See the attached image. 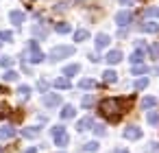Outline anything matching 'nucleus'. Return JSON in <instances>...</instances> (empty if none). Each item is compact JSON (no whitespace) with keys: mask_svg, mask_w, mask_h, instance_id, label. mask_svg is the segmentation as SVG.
Masks as SVG:
<instances>
[{"mask_svg":"<svg viewBox=\"0 0 159 153\" xmlns=\"http://www.w3.org/2000/svg\"><path fill=\"white\" fill-rule=\"evenodd\" d=\"M98 109L105 118H109L111 122H116L120 118V114L124 112V98H105L98 103Z\"/></svg>","mask_w":159,"mask_h":153,"instance_id":"f257e3e1","label":"nucleus"},{"mask_svg":"<svg viewBox=\"0 0 159 153\" xmlns=\"http://www.w3.org/2000/svg\"><path fill=\"white\" fill-rule=\"evenodd\" d=\"M24 59L26 61H31V64H42L46 57H44V53H42V48H39V44L35 42V40H31L29 42V57L24 55Z\"/></svg>","mask_w":159,"mask_h":153,"instance_id":"f03ea898","label":"nucleus"},{"mask_svg":"<svg viewBox=\"0 0 159 153\" xmlns=\"http://www.w3.org/2000/svg\"><path fill=\"white\" fill-rule=\"evenodd\" d=\"M52 140H55V144L57 146H68V142H70V136H68V131H66V127L63 125H57V127H52Z\"/></svg>","mask_w":159,"mask_h":153,"instance_id":"7ed1b4c3","label":"nucleus"},{"mask_svg":"<svg viewBox=\"0 0 159 153\" xmlns=\"http://www.w3.org/2000/svg\"><path fill=\"white\" fill-rule=\"evenodd\" d=\"M74 55V46H55L50 50V61H61L66 57H72Z\"/></svg>","mask_w":159,"mask_h":153,"instance_id":"20e7f679","label":"nucleus"},{"mask_svg":"<svg viewBox=\"0 0 159 153\" xmlns=\"http://www.w3.org/2000/svg\"><path fill=\"white\" fill-rule=\"evenodd\" d=\"M42 103H44L46 107H59V105H61V96H59V94L44 92V96H42Z\"/></svg>","mask_w":159,"mask_h":153,"instance_id":"39448f33","label":"nucleus"},{"mask_svg":"<svg viewBox=\"0 0 159 153\" xmlns=\"http://www.w3.org/2000/svg\"><path fill=\"white\" fill-rule=\"evenodd\" d=\"M122 136H124L126 140H139V138H142V129L135 127V125H131V127H126V129L122 131Z\"/></svg>","mask_w":159,"mask_h":153,"instance_id":"423d86ee","label":"nucleus"},{"mask_svg":"<svg viewBox=\"0 0 159 153\" xmlns=\"http://www.w3.org/2000/svg\"><path fill=\"white\" fill-rule=\"evenodd\" d=\"M116 24H118L120 29L129 26V24H131V13H129V11H118V16H116Z\"/></svg>","mask_w":159,"mask_h":153,"instance_id":"0eeeda50","label":"nucleus"},{"mask_svg":"<svg viewBox=\"0 0 159 153\" xmlns=\"http://www.w3.org/2000/svg\"><path fill=\"white\" fill-rule=\"evenodd\" d=\"M9 18H11V24H16V26H22V22L26 20V13L16 9V11H11V13H9Z\"/></svg>","mask_w":159,"mask_h":153,"instance_id":"6e6552de","label":"nucleus"},{"mask_svg":"<svg viewBox=\"0 0 159 153\" xmlns=\"http://www.w3.org/2000/svg\"><path fill=\"white\" fill-rule=\"evenodd\" d=\"M105 61L111 64V66H116V64L122 61V53H120V50H109V53L105 55Z\"/></svg>","mask_w":159,"mask_h":153,"instance_id":"1a4fd4ad","label":"nucleus"},{"mask_svg":"<svg viewBox=\"0 0 159 153\" xmlns=\"http://www.w3.org/2000/svg\"><path fill=\"white\" fill-rule=\"evenodd\" d=\"M18 131H16V127L13 125H5V127H0V140H9V138H13Z\"/></svg>","mask_w":159,"mask_h":153,"instance_id":"9d476101","label":"nucleus"},{"mask_svg":"<svg viewBox=\"0 0 159 153\" xmlns=\"http://www.w3.org/2000/svg\"><path fill=\"white\" fill-rule=\"evenodd\" d=\"M92 125H94V118H92V116H85V118H81V120L76 122V131H87Z\"/></svg>","mask_w":159,"mask_h":153,"instance_id":"9b49d317","label":"nucleus"},{"mask_svg":"<svg viewBox=\"0 0 159 153\" xmlns=\"http://www.w3.org/2000/svg\"><path fill=\"white\" fill-rule=\"evenodd\" d=\"M109 42H111V37H109L107 33H98V35H96V48H107Z\"/></svg>","mask_w":159,"mask_h":153,"instance_id":"f8f14e48","label":"nucleus"},{"mask_svg":"<svg viewBox=\"0 0 159 153\" xmlns=\"http://www.w3.org/2000/svg\"><path fill=\"white\" fill-rule=\"evenodd\" d=\"M144 57H146V50H142V48H137L131 57H129V61L131 64H144Z\"/></svg>","mask_w":159,"mask_h":153,"instance_id":"ddd939ff","label":"nucleus"},{"mask_svg":"<svg viewBox=\"0 0 159 153\" xmlns=\"http://www.w3.org/2000/svg\"><path fill=\"white\" fill-rule=\"evenodd\" d=\"M55 88H57V90H70L72 83H70L68 77H59V79H55Z\"/></svg>","mask_w":159,"mask_h":153,"instance_id":"4468645a","label":"nucleus"},{"mask_svg":"<svg viewBox=\"0 0 159 153\" xmlns=\"http://www.w3.org/2000/svg\"><path fill=\"white\" fill-rule=\"evenodd\" d=\"M39 131H42V129H37V127H24V129H22V138L33 140V138H37V136H39Z\"/></svg>","mask_w":159,"mask_h":153,"instance_id":"2eb2a0df","label":"nucleus"},{"mask_svg":"<svg viewBox=\"0 0 159 153\" xmlns=\"http://www.w3.org/2000/svg\"><path fill=\"white\" fill-rule=\"evenodd\" d=\"M74 114H76L74 105H63V109H61V118H63V120H70V118H74Z\"/></svg>","mask_w":159,"mask_h":153,"instance_id":"dca6fc26","label":"nucleus"},{"mask_svg":"<svg viewBox=\"0 0 159 153\" xmlns=\"http://www.w3.org/2000/svg\"><path fill=\"white\" fill-rule=\"evenodd\" d=\"M79 72H81V66H79V64H70V66L63 68V74H66V77H74V74H79Z\"/></svg>","mask_w":159,"mask_h":153,"instance_id":"f3484780","label":"nucleus"},{"mask_svg":"<svg viewBox=\"0 0 159 153\" xmlns=\"http://www.w3.org/2000/svg\"><path fill=\"white\" fill-rule=\"evenodd\" d=\"M87 37H89V31H85V29L74 31V42H85Z\"/></svg>","mask_w":159,"mask_h":153,"instance_id":"a211bd4d","label":"nucleus"},{"mask_svg":"<svg viewBox=\"0 0 159 153\" xmlns=\"http://www.w3.org/2000/svg\"><path fill=\"white\" fill-rule=\"evenodd\" d=\"M155 105H157V98H155V96H146V98L142 101V107H144V109H152Z\"/></svg>","mask_w":159,"mask_h":153,"instance_id":"6ab92c4d","label":"nucleus"},{"mask_svg":"<svg viewBox=\"0 0 159 153\" xmlns=\"http://www.w3.org/2000/svg\"><path fill=\"white\" fill-rule=\"evenodd\" d=\"M142 31H144V33H157V31H159V24L146 22V24H142Z\"/></svg>","mask_w":159,"mask_h":153,"instance_id":"aec40b11","label":"nucleus"},{"mask_svg":"<svg viewBox=\"0 0 159 153\" xmlns=\"http://www.w3.org/2000/svg\"><path fill=\"white\" fill-rule=\"evenodd\" d=\"M55 31H57V33H61V35H66V33H70L72 29H70V24H66V22H59V24H55Z\"/></svg>","mask_w":159,"mask_h":153,"instance_id":"412c9836","label":"nucleus"},{"mask_svg":"<svg viewBox=\"0 0 159 153\" xmlns=\"http://www.w3.org/2000/svg\"><path fill=\"white\" fill-rule=\"evenodd\" d=\"M33 35H35V37H39V40H46L48 31H46L44 26H33Z\"/></svg>","mask_w":159,"mask_h":153,"instance_id":"4be33fe9","label":"nucleus"},{"mask_svg":"<svg viewBox=\"0 0 159 153\" xmlns=\"http://www.w3.org/2000/svg\"><path fill=\"white\" fill-rule=\"evenodd\" d=\"M131 72H133V74H146V72H148V68H146L144 64H133Z\"/></svg>","mask_w":159,"mask_h":153,"instance_id":"5701e85b","label":"nucleus"},{"mask_svg":"<svg viewBox=\"0 0 159 153\" xmlns=\"http://www.w3.org/2000/svg\"><path fill=\"white\" fill-rule=\"evenodd\" d=\"M102 77H105V81H107V83H116V79H118L116 70H105V72H102Z\"/></svg>","mask_w":159,"mask_h":153,"instance_id":"b1692460","label":"nucleus"},{"mask_svg":"<svg viewBox=\"0 0 159 153\" xmlns=\"http://www.w3.org/2000/svg\"><path fill=\"white\" fill-rule=\"evenodd\" d=\"M18 94H20L22 101H26V98L31 96V88H29V85H20V88H18Z\"/></svg>","mask_w":159,"mask_h":153,"instance_id":"393cba45","label":"nucleus"},{"mask_svg":"<svg viewBox=\"0 0 159 153\" xmlns=\"http://www.w3.org/2000/svg\"><path fill=\"white\" fill-rule=\"evenodd\" d=\"M83 151L85 153H96L98 151V142H85L83 144Z\"/></svg>","mask_w":159,"mask_h":153,"instance_id":"a878e982","label":"nucleus"},{"mask_svg":"<svg viewBox=\"0 0 159 153\" xmlns=\"http://www.w3.org/2000/svg\"><path fill=\"white\" fill-rule=\"evenodd\" d=\"M148 83H150V81H148L146 77H142V79H137V81H135V90H146V88H148Z\"/></svg>","mask_w":159,"mask_h":153,"instance_id":"bb28decb","label":"nucleus"},{"mask_svg":"<svg viewBox=\"0 0 159 153\" xmlns=\"http://www.w3.org/2000/svg\"><path fill=\"white\" fill-rule=\"evenodd\" d=\"M146 120H148V125H159V114L157 112H148Z\"/></svg>","mask_w":159,"mask_h":153,"instance_id":"cd10ccee","label":"nucleus"},{"mask_svg":"<svg viewBox=\"0 0 159 153\" xmlns=\"http://www.w3.org/2000/svg\"><path fill=\"white\" fill-rule=\"evenodd\" d=\"M9 112H11V109H9V105H7L5 101H0V120H2L5 116H9Z\"/></svg>","mask_w":159,"mask_h":153,"instance_id":"c85d7f7f","label":"nucleus"},{"mask_svg":"<svg viewBox=\"0 0 159 153\" xmlns=\"http://www.w3.org/2000/svg\"><path fill=\"white\" fill-rule=\"evenodd\" d=\"M96 83H94V79H81V83H79V88H83V90H89V88H94Z\"/></svg>","mask_w":159,"mask_h":153,"instance_id":"c756f323","label":"nucleus"},{"mask_svg":"<svg viewBox=\"0 0 159 153\" xmlns=\"http://www.w3.org/2000/svg\"><path fill=\"white\" fill-rule=\"evenodd\" d=\"M144 18H159V9H157V7L146 9V11H144Z\"/></svg>","mask_w":159,"mask_h":153,"instance_id":"7c9ffc66","label":"nucleus"},{"mask_svg":"<svg viewBox=\"0 0 159 153\" xmlns=\"http://www.w3.org/2000/svg\"><path fill=\"white\" fill-rule=\"evenodd\" d=\"M11 40H13L11 31H0V44H2V42H11Z\"/></svg>","mask_w":159,"mask_h":153,"instance_id":"2f4dec72","label":"nucleus"},{"mask_svg":"<svg viewBox=\"0 0 159 153\" xmlns=\"http://www.w3.org/2000/svg\"><path fill=\"white\" fill-rule=\"evenodd\" d=\"M150 57H152V59H159V42H155V44L150 46Z\"/></svg>","mask_w":159,"mask_h":153,"instance_id":"473e14b6","label":"nucleus"},{"mask_svg":"<svg viewBox=\"0 0 159 153\" xmlns=\"http://www.w3.org/2000/svg\"><path fill=\"white\" fill-rule=\"evenodd\" d=\"M16 79H18V72L16 70H7L5 72V81H16Z\"/></svg>","mask_w":159,"mask_h":153,"instance_id":"72a5a7b5","label":"nucleus"},{"mask_svg":"<svg viewBox=\"0 0 159 153\" xmlns=\"http://www.w3.org/2000/svg\"><path fill=\"white\" fill-rule=\"evenodd\" d=\"M11 64H13L11 57H0V68H9Z\"/></svg>","mask_w":159,"mask_h":153,"instance_id":"f704fd0d","label":"nucleus"},{"mask_svg":"<svg viewBox=\"0 0 159 153\" xmlns=\"http://www.w3.org/2000/svg\"><path fill=\"white\" fill-rule=\"evenodd\" d=\"M37 90H39V92L44 94V92L48 90V81H44V79H39V81H37Z\"/></svg>","mask_w":159,"mask_h":153,"instance_id":"c9c22d12","label":"nucleus"},{"mask_svg":"<svg viewBox=\"0 0 159 153\" xmlns=\"http://www.w3.org/2000/svg\"><path fill=\"white\" fill-rule=\"evenodd\" d=\"M92 127H94V133H96V136H105V125H96V122H94Z\"/></svg>","mask_w":159,"mask_h":153,"instance_id":"e433bc0d","label":"nucleus"},{"mask_svg":"<svg viewBox=\"0 0 159 153\" xmlns=\"http://www.w3.org/2000/svg\"><path fill=\"white\" fill-rule=\"evenodd\" d=\"M92 103H94V98H92V96H85V98H83V105H85V107H89Z\"/></svg>","mask_w":159,"mask_h":153,"instance_id":"4c0bfd02","label":"nucleus"},{"mask_svg":"<svg viewBox=\"0 0 159 153\" xmlns=\"http://www.w3.org/2000/svg\"><path fill=\"white\" fill-rule=\"evenodd\" d=\"M89 59H92V61H100V57H98L96 53H89Z\"/></svg>","mask_w":159,"mask_h":153,"instance_id":"58836bf2","label":"nucleus"},{"mask_svg":"<svg viewBox=\"0 0 159 153\" xmlns=\"http://www.w3.org/2000/svg\"><path fill=\"white\" fill-rule=\"evenodd\" d=\"M26 153H37V146H31V149H26Z\"/></svg>","mask_w":159,"mask_h":153,"instance_id":"ea45409f","label":"nucleus"},{"mask_svg":"<svg viewBox=\"0 0 159 153\" xmlns=\"http://www.w3.org/2000/svg\"><path fill=\"white\" fill-rule=\"evenodd\" d=\"M113 153H129V151H126V149H116Z\"/></svg>","mask_w":159,"mask_h":153,"instance_id":"a19ab883","label":"nucleus"},{"mask_svg":"<svg viewBox=\"0 0 159 153\" xmlns=\"http://www.w3.org/2000/svg\"><path fill=\"white\" fill-rule=\"evenodd\" d=\"M0 153H5V146H2V149H0Z\"/></svg>","mask_w":159,"mask_h":153,"instance_id":"79ce46f5","label":"nucleus"}]
</instances>
